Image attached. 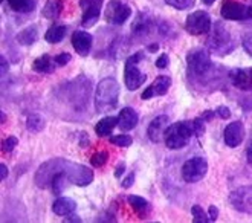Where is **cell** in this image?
<instances>
[{"label":"cell","mask_w":252,"mask_h":223,"mask_svg":"<svg viewBox=\"0 0 252 223\" xmlns=\"http://www.w3.org/2000/svg\"><path fill=\"white\" fill-rule=\"evenodd\" d=\"M251 8H252V6H251Z\"/></svg>","instance_id":"obj_46"},{"label":"cell","mask_w":252,"mask_h":223,"mask_svg":"<svg viewBox=\"0 0 252 223\" xmlns=\"http://www.w3.org/2000/svg\"><path fill=\"white\" fill-rule=\"evenodd\" d=\"M202 118H203L205 121H211L213 118H214V112H211V110H206V112H203Z\"/></svg>","instance_id":"obj_41"},{"label":"cell","mask_w":252,"mask_h":223,"mask_svg":"<svg viewBox=\"0 0 252 223\" xmlns=\"http://www.w3.org/2000/svg\"><path fill=\"white\" fill-rule=\"evenodd\" d=\"M148 51H150V52H156L158 51V44H152V46H148Z\"/></svg>","instance_id":"obj_44"},{"label":"cell","mask_w":252,"mask_h":223,"mask_svg":"<svg viewBox=\"0 0 252 223\" xmlns=\"http://www.w3.org/2000/svg\"><path fill=\"white\" fill-rule=\"evenodd\" d=\"M229 202L237 211L252 214V187H242L232 191Z\"/></svg>","instance_id":"obj_7"},{"label":"cell","mask_w":252,"mask_h":223,"mask_svg":"<svg viewBox=\"0 0 252 223\" xmlns=\"http://www.w3.org/2000/svg\"><path fill=\"white\" fill-rule=\"evenodd\" d=\"M194 135V127H192V121H181L170 126L165 131V145L171 150H179V148L185 147L189 138Z\"/></svg>","instance_id":"obj_2"},{"label":"cell","mask_w":252,"mask_h":223,"mask_svg":"<svg viewBox=\"0 0 252 223\" xmlns=\"http://www.w3.org/2000/svg\"><path fill=\"white\" fill-rule=\"evenodd\" d=\"M165 2L176 9H188L194 5V0H165Z\"/></svg>","instance_id":"obj_30"},{"label":"cell","mask_w":252,"mask_h":223,"mask_svg":"<svg viewBox=\"0 0 252 223\" xmlns=\"http://www.w3.org/2000/svg\"><path fill=\"white\" fill-rule=\"evenodd\" d=\"M139 123V116L136 113L135 109L131 107H124L118 116V127H120L123 131H130L133 130Z\"/></svg>","instance_id":"obj_16"},{"label":"cell","mask_w":252,"mask_h":223,"mask_svg":"<svg viewBox=\"0 0 252 223\" xmlns=\"http://www.w3.org/2000/svg\"><path fill=\"white\" fill-rule=\"evenodd\" d=\"M120 98V86L115 78H104L96 86L95 107L96 112H109L116 107Z\"/></svg>","instance_id":"obj_1"},{"label":"cell","mask_w":252,"mask_h":223,"mask_svg":"<svg viewBox=\"0 0 252 223\" xmlns=\"http://www.w3.org/2000/svg\"><path fill=\"white\" fill-rule=\"evenodd\" d=\"M75 210H77V203L69 197H58L52 205V211L57 216H62V217H67L73 214Z\"/></svg>","instance_id":"obj_17"},{"label":"cell","mask_w":252,"mask_h":223,"mask_svg":"<svg viewBox=\"0 0 252 223\" xmlns=\"http://www.w3.org/2000/svg\"><path fill=\"white\" fill-rule=\"evenodd\" d=\"M220 14L221 17L226 19V20H248V19H252V8H248L239 2H225L221 5V9H220Z\"/></svg>","instance_id":"obj_8"},{"label":"cell","mask_w":252,"mask_h":223,"mask_svg":"<svg viewBox=\"0 0 252 223\" xmlns=\"http://www.w3.org/2000/svg\"><path fill=\"white\" fill-rule=\"evenodd\" d=\"M192 127H194V135L202 136L205 133V120L203 118H196V120H192Z\"/></svg>","instance_id":"obj_32"},{"label":"cell","mask_w":252,"mask_h":223,"mask_svg":"<svg viewBox=\"0 0 252 223\" xmlns=\"http://www.w3.org/2000/svg\"><path fill=\"white\" fill-rule=\"evenodd\" d=\"M63 11V2L62 0H48V3L44 5L43 8V16L49 19V20H54L57 19L58 16L62 14Z\"/></svg>","instance_id":"obj_19"},{"label":"cell","mask_w":252,"mask_h":223,"mask_svg":"<svg viewBox=\"0 0 252 223\" xmlns=\"http://www.w3.org/2000/svg\"><path fill=\"white\" fill-rule=\"evenodd\" d=\"M170 86H171V80L168 77L160 75L142 92V99H150V98H155V96L165 95L168 92Z\"/></svg>","instance_id":"obj_13"},{"label":"cell","mask_w":252,"mask_h":223,"mask_svg":"<svg viewBox=\"0 0 252 223\" xmlns=\"http://www.w3.org/2000/svg\"><path fill=\"white\" fill-rule=\"evenodd\" d=\"M64 35H66V26H63V25H52L46 31V34H44V38H46L48 43L55 44V43H60L64 38Z\"/></svg>","instance_id":"obj_20"},{"label":"cell","mask_w":252,"mask_h":223,"mask_svg":"<svg viewBox=\"0 0 252 223\" xmlns=\"http://www.w3.org/2000/svg\"><path fill=\"white\" fill-rule=\"evenodd\" d=\"M19 144V139L16 138V136H9V138H6L3 142H2V152H5V153H11L14 148H16V145Z\"/></svg>","instance_id":"obj_31"},{"label":"cell","mask_w":252,"mask_h":223,"mask_svg":"<svg viewBox=\"0 0 252 223\" xmlns=\"http://www.w3.org/2000/svg\"><path fill=\"white\" fill-rule=\"evenodd\" d=\"M133 182H135V174H133V173H130L127 177H126V179L123 181V188H130L131 185H133Z\"/></svg>","instance_id":"obj_37"},{"label":"cell","mask_w":252,"mask_h":223,"mask_svg":"<svg viewBox=\"0 0 252 223\" xmlns=\"http://www.w3.org/2000/svg\"><path fill=\"white\" fill-rule=\"evenodd\" d=\"M142 58H144V54L138 52L135 55H131L126 62L124 81H126V87L128 89V91H136V89L141 87V84H144L147 80V75L144 72H141V69L138 67V64Z\"/></svg>","instance_id":"obj_3"},{"label":"cell","mask_w":252,"mask_h":223,"mask_svg":"<svg viewBox=\"0 0 252 223\" xmlns=\"http://www.w3.org/2000/svg\"><path fill=\"white\" fill-rule=\"evenodd\" d=\"M8 177V167L5 165V163H2V165H0V179H6Z\"/></svg>","instance_id":"obj_39"},{"label":"cell","mask_w":252,"mask_h":223,"mask_svg":"<svg viewBox=\"0 0 252 223\" xmlns=\"http://www.w3.org/2000/svg\"><path fill=\"white\" fill-rule=\"evenodd\" d=\"M225 34H223V29H221L220 26H216V32H214V35L211 37V41H210V44H213V49L217 52V49L219 48H221V46H225V43L226 41H229V37L226 35V37H223Z\"/></svg>","instance_id":"obj_25"},{"label":"cell","mask_w":252,"mask_h":223,"mask_svg":"<svg viewBox=\"0 0 252 223\" xmlns=\"http://www.w3.org/2000/svg\"><path fill=\"white\" fill-rule=\"evenodd\" d=\"M217 115H219L220 118H223V120H228V118H231V112H229V109L225 107V106H221V107L217 109Z\"/></svg>","instance_id":"obj_36"},{"label":"cell","mask_w":252,"mask_h":223,"mask_svg":"<svg viewBox=\"0 0 252 223\" xmlns=\"http://www.w3.org/2000/svg\"><path fill=\"white\" fill-rule=\"evenodd\" d=\"M246 159H248V162L252 165V144L249 145V148H248V152H246Z\"/></svg>","instance_id":"obj_42"},{"label":"cell","mask_w":252,"mask_h":223,"mask_svg":"<svg viewBox=\"0 0 252 223\" xmlns=\"http://www.w3.org/2000/svg\"><path fill=\"white\" fill-rule=\"evenodd\" d=\"M187 64L188 69L196 75H203L211 69V60L208 54L200 49H194L187 55Z\"/></svg>","instance_id":"obj_6"},{"label":"cell","mask_w":252,"mask_h":223,"mask_svg":"<svg viewBox=\"0 0 252 223\" xmlns=\"http://www.w3.org/2000/svg\"><path fill=\"white\" fill-rule=\"evenodd\" d=\"M208 171V162L202 156H194L188 159L182 167V177L188 184H196L203 179Z\"/></svg>","instance_id":"obj_4"},{"label":"cell","mask_w":252,"mask_h":223,"mask_svg":"<svg viewBox=\"0 0 252 223\" xmlns=\"http://www.w3.org/2000/svg\"><path fill=\"white\" fill-rule=\"evenodd\" d=\"M69 219H66V222H81V219L80 217H77V216H73V214H70V216H67Z\"/></svg>","instance_id":"obj_43"},{"label":"cell","mask_w":252,"mask_h":223,"mask_svg":"<svg viewBox=\"0 0 252 223\" xmlns=\"http://www.w3.org/2000/svg\"><path fill=\"white\" fill-rule=\"evenodd\" d=\"M124 171H126V163H124V162H121L120 165L116 167V173H115V176H116V177H121Z\"/></svg>","instance_id":"obj_40"},{"label":"cell","mask_w":252,"mask_h":223,"mask_svg":"<svg viewBox=\"0 0 252 223\" xmlns=\"http://www.w3.org/2000/svg\"><path fill=\"white\" fill-rule=\"evenodd\" d=\"M231 80L237 89H242V91H252V67L232 70Z\"/></svg>","instance_id":"obj_15"},{"label":"cell","mask_w":252,"mask_h":223,"mask_svg":"<svg viewBox=\"0 0 252 223\" xmlns=\"http://www.w3.org/2000/svg\"><path fill=\"white\" fill-rule=\"evenodd\" d=\"M131 142H133L131 136L130 135H126V133H124V135H116V136H112L110 138V144L118 145V147H130Z\"/></svg>","instance_id":"obj_29"},{"label":"cell","mask_w":252,"mask_h":223,"mask_svg":"<svg viewBox=\"0 0 252 223\" xmlns=\"http://www.w3.org/2000/svg\"><path fill=\"white\" fill-rule=\"evenodd\" d=\"M208 213H210V219H211V222H216V220H217V217H219V210H217V206L211 205Z\"/></svg>","instance_id":"obj_38"},{"label":"cell","mask_w":252,"mask_h":223,"mask_svg":"<svg viewBox=\"0 0 252 223\" xmlns=\"http://www.w3.org/2000/svg\"><path fill=\"white\" fill-rule=\"evenodd\" d=\"M131 14L130 6L121 3L120 0H110L107 9H106V20L109 23H115V25H123Z\"/></svg>","instance_id":"obj_10"},{"label":"cell","mask_w":252,"mask_h":223,"mask_svg":"<svg viewBox=\"0 0 252 223\" xmlns=\"http://www.w3.org/2000/svg\"><path fill=\"white\" fill-rule=\"evenodd\" d=\"M109 159V153L107 152H96L92 158H91V163L94 167L99 168L102 165H106V162Z\"/></svg>","instance_id":"obj_28"},{"label":"cell","mask_w":252,"mask_h":223,"mask_svg":"<svg viewBox=\"0 0 252 223\" xmlns=\"http://www.w3.org/2000/svg\"><path fill=\"white\" fill-rule=\"evenodd\" d=\"M72 46L81 57L89 55L92 49V35L84 31H75L72 34Z\"/></svg>","instance_id":"obj_14"},{"label":"cell","mask_w":252,"mask_h":223,"mask_svg":"<svg viewBox=\"0 0 252 223\" xmlns=\"http://www.w3.org/2000/svg\"><path fill=\"white\" fill-rule=\"evenodd\" d=\"M202 2H203L205 5H213V3L216 2V0H202Z\"/></svg>","instance_id":"obj_45"},{"label":"cell","mask_w":252,"mask_h":223,"mask_svg":"<svg viewBox=\"0 0 252 223\" xmlns=\"http://www.w3.org/2000/svg\"><path fill=\"white\" fill-rule=\"evenodd\" d=\"M32 69L35 72H43V73H52L54 72V64H52V58L44 54L41 57H38L37 60L32 64Z\"/></svg>","instance_id":"obj_21"},{"label":"cell","mask_w":252,"mask_h":223,"mask_svg":"<svg viewBox=\"0 0 252 223\" xmlns=\"http://www.w3.org/2000/svg\"><path fill=\"white\" fill-rule=\"evenodd\" d=\"M80 6L83 8L81 25L84 28H91L96 23L101 16L102 0H80Z\"/></svg>","instance_id":"obj_9"},{"label":"cell","mask_w":252,"mask_h":223,"mask_svg":"<svg viewBox=\"0 0 252 223\" xmlns=\"http://www.w3.org/2000/svg\"><path fill=\"white\" fill-rule=\"evenodd\" d=\"M168 66V55L167 54H162L158 60H156V67L158 69H165Z\"/></svg>","instance_id":"obj_35"},{"label":"cell","mask_w":252,"mask_h":223,"mask_svg":"<svg viewBox=\"0 0 252 223\" xmlns=\"http://www.w3.org/2000/svg\"><path fill=\"white\" fill-rule=\"evenodd\" d=\"M185 31L191 35H202L211 31V17L205 11H194L185 20Z\"/></svg>","instance_id":"obj_5"},{"label":"cell","mask_w":252,"mask_h":223,"mask_svg":"<svg viewBox=\"0 0 252 223\" xmlns=\"http://www.w3.org/2000/svg\"><path fill=\"white\" fill-rule=\"evenodd\" d=\"M70 54H60V55H57L55 58H54V62L58 64V66H64V64H67L69 62H70Z\"/></svg>","instance_id":"obj_33"},{"label":"cell","mask_w":252,"mask_h":223,"mask_svg":"<svg viewBox=\"0 0 252 223\" xmlns=\"http://www.w3.org/2000/svg\"><path fill=\"white\" fill-rule=\"evenodd\" d=\"M118 126V118L116 116H106L95 126V133L99 138H106L113 131V128Z\"/></svg>","instance_id":"obj_18"},{"label":"cell","mask_w":252,"mask_h":223,"mask_svg":"<svg viewBox=\"0 0 252 223\" xmlns=\"http://www.w3.org/2000/svg\"><path fill=\"white\" fill-rule=\"evenodd\" d=\"M26 127L31 131H38L44 127V121L40 115H29L26 120Z\"/></svg>","instance_id":"obj_26"},{"label":"cell","mask_w":252,"mask_h":223,"mask_svg":"<svg viewBox=\"0 0 252 223\" xmlns=\"http://www.w3.org/2000/svg\"><path fill=\"white\" fill-rule=\"evenodd\" d=\"M8 5L16 12H31L35 8V0H8Z\"/></svg>","instance_id":"obj_22"},{"label":"cell","mask_w":252,"mask_h":223,"mask_svg":"<svg viewBox=\"0 0 252 223\" xmlns=\"http://www.w3.org/2000/svg\"><path fill=\"white\" fill-rule=\"evenodd\" d=\"M37 40V29L34 26H29L26 29H23L22 32H19L17 35V41L23 46H29V44H32L34 41Z\"/></svg>","instance_id":"obj_23"},{"label":"cell","mask_w":252,"mask_h":223,"mask_svg":"<svg viewBox=\"0 0 252 223\" xmlns=\"http://www.w3.org/2000/svg\"><path fill=\"white\" fill-rule=\"evenodd\" d=\"M170 127V120L167 115H159L150 123L147 128V135L153 142H160L162 138H165V131Z\"/></svg>","instance_id":"obj_11"},{"label":"cell","mask_w":252,"mask_h":223,"mask_svg":"<svg viewBox=\"0 0 252 223\" xmlns=\"http://www.w3.org/2000/svg\"><path fill=\"white\" fill-rule=\"evenodd\" d=\"M128 203H130V206L133 208V210H135L141 216H144L148 210H150V203H148L141 196H130L128 197Z\"/></svg>","instance_id":"obj_24"},{"label":"cell","mask_w":252,"mask_h":223,"mask_svg":"<svg viewBox=\"0 0 252 223\" xmlns=\"http://www.w3.org/2000/svg\"><path fill=\"white\" fill-rule=\"evenodd\" d=\"M191 214L194 217V222H199V223H210L211 219H210V214H206L199 205H194L191 208Z\"/></svg>","instance_id":"obj_27"},{"label":"cell","mask_w":252,"mask_h":223,"mask_svg":"<svg viewBox=\"0 0 252 223\" xmlns=\"http://www.w3.org/2000/svg\"><path fill=\"white\" fill-rule=\"evenodd\" d=\"M243 48L252 57V34H248L243 37Z\"/></svg>","instance_id":"obj_34"},{"label":"cell","mask_w":252,"mask_h":223,"mask_svg":"<svg viewBox=\"0 0 252 223\" xmlns=\"http://www.w3.org/2000/svg\"><path fill=\"white\" fill-rule=\"evenodd\" d=\"M223 138H225V144L231 148L239 147L243 139H245V127L240 121H235L226 126L225 131H223Z\"/></svg>","instance_id":"obj_12"}]
</instances>
